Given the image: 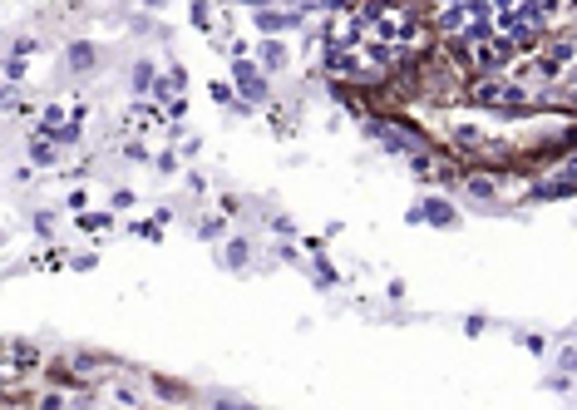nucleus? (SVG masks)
Returning <instances> with one entry per match:
<instances>
[{"label":"nucleus","instance_id":"obj_1","mask_svg":"<svg viewBox=\"0 0 577 410\" xmlns=\"http://www.w3.org/2000/svg\"><path fill=\"white\" fill-rule=\"evenodd\" d=\"M474 99H479V104H488V109H503V104H508V109H518V104H523V89H518V84H508V79H484V84L474 89Z\"/></svg>","mask_w":577,"mask_h":410},{"label":"nucleus","instance_id":"obj_2","mask_svg":"<svg viewBox=\"0 0 577 410\" xmlns=\"http://www.w3.org/2000/svg\"><path fill=\"white\" fill-rule=\"evenodd\" d=\"M232 75H237V84H242V89H247V99H266V84H261V79H257V70H252V65H247V60H242V55H237V60H232Z\"/></svg>","mask_w":577,"mask_h":410},{"label":"nucleus","instance_id":"obj_3","mask_svg":"<svg viewBox=\"0 0 577 410\" xmlns=\"http://www.w3.org/2000/svg\"><path fill=\"white\" fill-rule=\"evenodd\" d=\"M415 218H429V223L449 228V223H454V208H449L444 198H429V203H420V208H415Z\"/></svg>","mask_w":577,"mask_h":410},{"label":"nucleus","instance_id":"obj_4","mask_svg":"<svg viewBox=\"0 0 577 410\" xmlns=\"http://www.w3.org/2000/svg\"><path fill=\"white\" fill-rule=\"evenodd\" d=\"M257 60H261V70H281L286 65V45L281 40H261L257 45Z\"/></svg>","mask_w":577,"mask_h":410},{"label":"nucleus","instance_id":"obj_5","mask_svg":"<svg viewBox=\"0 0 577 410\" xmlns=\"http://www.w3.org/2000/svg\"><path fill=\"white\" fill-rule=\"evenodd\" d=\"M286 25H292V15H281V11H261L257 15V30L266 35V30H286Z\"/></svg>","mask_w":577,"mask_h":410},{"label":"nucleus","instance_id":"obj_6","mask_svg":"<svg viewBox=\"0 0 577 410\" xmlns=\"http://www.w3.org/2000/svg\"><path fill=\"white\" fill-rule=\"evenodd\" d=\"M70 55H74V70H89V65H94V50H89V45H74Z\"/></svg>","mask_w":577,"mask_h":410},{"label":"nucleus","instance_id":"obj_7","mask_svg":"<svg viewBox=\"0 0 577 410\" xmlns=\"http://www.w3.org/2000/svg\"><path fill=\"white\" fill-rule=\"evenodd\" d=\"M469 193H474V198H493V183H488V178H469Z\"/></svg>","mask_w":577,"mask_h":410},{"label":"nucleus","instance_id":"obj_8","mask_svg":"<svg viewBox=\"0 0 577 410\" xmlns=\"http://www.w3.org/2000/svg\"><path fill=\"white\" fill-rule=\"evenodd\" d=\"M79 223H84L89 233H99V228H109V218H104V213H89V218H79Z\"/></svg>","mask_w":577,"mask_h":410}]
</instances>
